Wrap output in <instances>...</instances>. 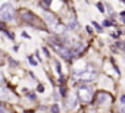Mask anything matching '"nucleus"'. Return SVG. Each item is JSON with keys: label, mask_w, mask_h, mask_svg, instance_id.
<instances>
[{"label": "nucleus", "mask_w": 125, "mask_h": 113, "mask_svg": "<svg viewBox=\"0 0 125 113\" xmlns=\"http://www.w3.org/2000/svg\"><path fill=\"white\" fill-rule=\"evenodd\" d=\"M74 75L75 76H78L81 81H90V79H94V76H96V71L91 68V66H88L85 71H75L74 72Z\"/></svg>", "instance_id": "nucleus-1"}, {"label": "nucleus", "mask_w": 125, "mask_h": 113, "mask_svg": "<svg viewBox=\"0 0 125 113\" xmlns=\"http://www.w3.org/2000/svg\"><path fill=\"white\" fill-rule=\"evenodd\" d=\"M13 8L12 5L9 3H5L2 5V8H0V18H2L3 21H12L13 19Z\"/></svg>", "instance_id": "nucleus-2"}, {"label": "nucleus", "mask_w": 125, "mask_h": 113, "mask_svg": "<svg viewBox=\"0 0 125 113\" xmlns=\"http://www.w3.org/2000/svg\"><path fill=\"white\" fill-rule=\"evenodd\" d=\"M80 97L83 101H90L93 98V90L90 87H85V85L80 87Z\"/></svg>", "instance_id": "nucleus-3"}, {"label": "nucleus", "mask_w": 125, "mask_h": 113, "mask_svg": "<svg viewBox=\"0 0 125 113\" xmlns=\"http://www.w3.org/2000/svg\"><path fill=\"white\" fill-rule=\"evenodd\" d=\"M21 16H22V19H24L27 24H32V22H35V16H34L30 10H22V12H21Z\"/></svg>", "instance_id": "nucleus-4"}, {"label": "nucleus", "mask_w": 125, "mask_h": 113, "mask_svg": "<svg viewBox=\"0 0 125 113\" xmlns=\"http://www.w3.org/2000/svg\"><path fill=\"white\" fill-rule=\"evenodd\" d=\"M46 21H47V24H49V25H52V27H56V25H57L56 16H54V15H52L50 12H46Z\"/></svg>", "instance_id": "nucleus-5"}, {"label": "nucleus", "mask_w": 125, "mask_h": 113, "mask_svg": "<svg viewBox=\"0 0 125 113\" xmlns=\"http://www.w3.org/2000/svg\"><path fill=\"white\" fill-rule=\"evenodd\" d=\"M71 48H72L74 54H78V53H81V51H83V44H81V43H75Z\"/></svg>", "instance_id": "nucleus-6"}, {"label": "nucleus", "mask_w": 125, "mask_h": 113, "mask_svg": "<svg viewBox=\"0 0 125 113\" xmlns=\"http://www.w3.org/2000/svg\"><path fill=\"white\" fill-rule=\"evenodd\" d=\"M77 106V94H71V97H69V109L72 107H75Z\"/></svg>", "instance_id": "nucleus-7"}, {"label": "nucleus", "mask_w": 125, "mask_h": 113, "mask_svg": "<svg viewBox=\"0 0 125 113\" xmlns=\"http://www.w3.org/2000/svg\"><path fill=\"white\" fill-rule=\"evenodd\" d=\"M106 98H109V95H106V93H99L97 94V101L99 103H103Z\"/></svg>", "instance_id": "nucleus-8"}, {"label": "nucleus", "mask_w": 125, "mask_h": 113, "mask_svg": "<svg viewBox=\"0 0 125 113\" xmlns=\"http://www.w3.org/2000/svg\"><path fill=\"white\" fill-rule=\"evenodd\" d=\"M54 29H56V32H60V34H63L66 28H65L63 25H60V24H59V25H56V27H54Z\"/></svg>", "instance_id": "nucleus-9"}, {"label": "nucleus", "mask_w": 125, "mask_h": 113, "mask_svg": "<svg viewBox=\"0 0 125 113\" xmlns=\"http://www.w3.org/2000/svg\"><path fill=\"white\" fill-rule=\"evenodd\" d=\"M50 112H52V113H60V109H59L57 104H53L52 109H50Z\"/></svg>", "instance_id": "nucleus-10"}, {"label": "nucleus", "mask_w": 125, "mask_h": 113, "mask_svg": "<svg viewBox=\"0 0 125 113\" xmlns=\"http://www.w3.org/2000/svg\"><path fill=\"white\" fill-rule=\"evenodd\" d=\"M54 66H56V72H57L59 75H62V68H60V63H59V62H56V63H54Z\"/></svg>", "instance_id": "nucleus-11"}, {"label": "nucleus", "mask_w": 125, "mask_h": 113, "mask_svg": "<svg viewBox=\"0 0 125 113\" xmlns=\"http://www.w3.org/2000/svg\"><path fill=\"white\" fill-rule=\"evenodd\" d=\"M60 94L62 95H66V87L65 85H60Z\"/></svg>", "instance_id": "nucleus-12"}, {"label": "nucleus", "mask_w": 125, "mask_h": 113, "mask_svg": "<svg viewBox=\"0 0 125 113\" xmlns=\"http://www.w3.org/2000/svg\"><path fill=\"white\" fill-rule=\"evenodd\" d=\"M93 25H94V28H96V29H97V31H99V32H102V27H100V25H99V24H97V22H96V21H94V22H93Z\"/></svg>", "instance_id": "nucleus-13"}, {"label": "nucleus", "mask_w": 125, "mask_h": 113, "mask_svg": "<svg viewBox=\"0 0 125 113\" xmlns=\"http://www.w3.org/2000/svg\"><path fill=\"white\" fill-rule=\"evenodd\" d=\"M110 25H113L110 21H107V19H104V21H103V27H110Z\"/></svg>", "instance_id": "nucleus-14"}, {"label": "nucleus", "mask_w": 125, "mask_h": 113, "mask_svg": "<svg viewBox=\"0 0 125 113\" xmlns=\"http://www.w3.org/2000/svg\"><path fill=\"white\" fill-rule=\"evenodd\" d=\"M97 9H99L100 12H104V8H103V5H102V3H97Z\"/></svg>", "instance_id": "nucleus-15"}, {"label": "nucleus", "mask_w": 125, "mask_h": 113, "mask_svg": "<svg viewBox=\"0 0 125 113\" xmlns=\"http://www.w3.org/2000/svg\"><path fill=\"white\" fill-rule=\"evenodd\" d=\"M43 3H44V6H50L52 5V0H43Z\"/></svg>", "instance_id": "nucleus-16"}, {"label": "nucleus", "mask_w": 125, "mask_h": 113, "mask_svg": "<svg viewBox=\"0 0 125 113\" xmlns=\"http://www.w3.org/2000/svg\"><path fill=\"white\" fill-rule=\"evenodd\" d=\"M69 28H77V22H75V21H72V22L69 24Z\"/></svg>", "instance_id": "nucleus-17"}, {"label": "nucleus", "mask_w": 125, "mask_h": 113, "mask_svg": "<svg viewBox=\"0 0 125 113\" xmlns=\"http://www.w3.org/2000/svg\"><path fill=\"white\" fill-rule=\"evenodd\" d=\"M28 59H30V63H31L32 66H35V65H37V62H35V60H34L32 57H28Z\"/></svg>", "instance_id": "nucleus-18"}, {"label": "nucleus", "mask_w": 125, "mask_h": 113, "mask_svg": "<svg viewBox=\"0 0 125 113\" xmlns=\"http://www.w3.org/2000/svg\"><path fill=\"white\" fill-rule=\"evenodd\" d=\"M37 91H38V93H43V91H44V87H43V85H38V87H37Z\"/></svg>", "instance_id": "nucleus-19"}, {"label": "nucleus", "mask_w": 125, "mask_h": 113, "mask_svg": "<svg viewBox=\"0 0 125 113\" xmlns=\"http://www.w3.org/2000/svg\"><path fill=\"white\" fill-rule=\"evenodd\" d=\"M28 98L34 100V98H35V94H34V93H30V94H28Z\"/></svg>", "instance_id": "nucleus-20"}, {"label": "nucleus", "mask_w": 125, "mask_h": 113, "mask_svg": "<svg viewBox=\"0 0 125 113\" xmlns=\"http://www.w3.org/2000/svg\"><path fill=\"white\" fill-rule=\"evenodd\" d=\"M43 53L46 54V57H49V50L47 48H43Z\"/></svg>", "instance_id": "nucleus-21"}, {"label": "nucleus", "mask_w": 125, "mask_h": 113, "mask_svg": "<svg viewBox=\"0 0 125 113\" xmlns=\"http://www.w3.org/2000/svg\"><path fill=\"white\" fill-rule=\"evenodd\" d=\"M121 103H122V104H125V94L121 97Z\"/></svg>", "instance_id": "nucleus-22"}, {"label": "nucleus", "mask_w": 125, "mask_h": 113, "mask_svg": "<svg viewBox=\"0 0 125 113\" xmlns=\"http://www.w3.org/2000/svg\"><path fill=\"white\" fill-rule=\"evenodd\" d=\"M0 113H6V109L2 106V107H0Z\"/></svg>", "instance_id": "nucleus-23"}, {"label": "nucleus", "mask_w": 125, "mask_h": 113, "mask_svg": "<svg viewBox=\"0 0 125 113\" xmlns=\"http://www.w3.org/2000/svg\"><path fill=\"white\" fill-rule=\"evenodd\" d=\"M22 37H25V38H30V35H28L27 32H22Z\"/></svg>", "instance_id": "nucleus-24"}, {"label": "nucleus", "mask_w": 125, "mask_h": 113, "mask_svg": "<svg viewBox=\"0 0 125 113\" xmlns=\"http://www.w3.org/2000/svg\"><path fill=\"white\" fill-rule=\"evenodd\" d=\"M121 113H125V107H122V109H121Z\"/></svg>", "instance_id": "nucleus-25"}, {"label": "nucleus", "mask_w": 125, "mask_h": 113, "mask_svg": "<svg viewBox=\"0 0 125 113\" xmlns=\"http://www.w3.org/2000/svg\"><path fill=\"white\" fill-rule=\"evenodd\" d=\"M122 2H124V3H125V0H122Z\"/></svg>", "instance_id": "nucleus-26"}]
</instances>
